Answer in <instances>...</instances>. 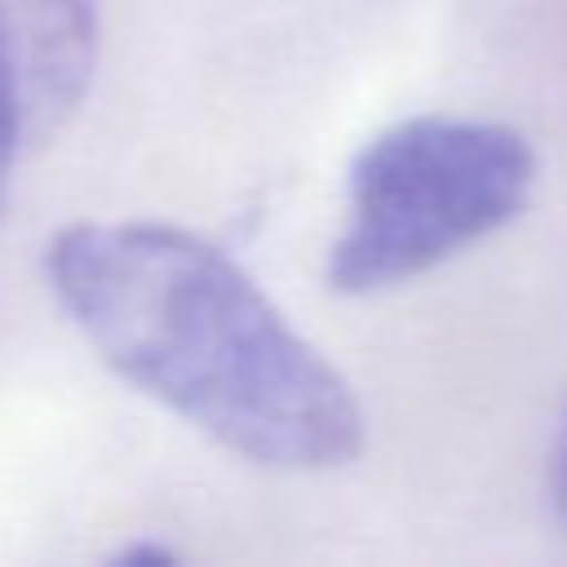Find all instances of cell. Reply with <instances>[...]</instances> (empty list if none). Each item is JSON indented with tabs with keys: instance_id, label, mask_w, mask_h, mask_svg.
Returning <instances> with one entry per match:
<instances>
[{
	"instance_id": "obj_1",
	"label": "cell",
	"mask_w": 567,
	"mask_h": 567,
	"mask_svg": "<svg viewBox=\"0 0 567 567\" xmlns=\"http://www.w3.org/2000/svg\"><path fill=\"white\" fill-rule=\"evenodd\" d=\"M44 284L93 354L217 447L284 474L363 452L350 381L217 244L168 221H71Z\"/></svg>"
},
{
	"instance_id": "obj_3",
	"label": "cell",
	"mask_w": 567,
	"mask_h": 567,
	"mask_svg": "<svg viewBox=\"0 0 567 567\" xmlns=\"http://www.w3.org/2000/svg\"><path fill=\"white\" fill-rule=\"evenodd\" d=\"M102 0H18V53L31 93L80 97L97 71Z\"/></svg>"
},
{
	"instance_id": "obj_6",
	"label": "cell",
	"mask_w": 567,
	"mask_h": 567,
	"mask_svg": "<svg viewBox=\"0 0 567 567\" xmlns=\"http://www.w3.org/2000/svg\"><path fill=\"white\" fill-rule=\"evenodd\" d=\"M111 563H124V567L151 563V567H159V563H173V549H164V545H128V549H120Z\"/></svg>"
},
{
	"instance_id": "obj_5",
	"label": "cell",
	"mask_w": 567,
	"mask_h": 567,
	"mask_svg": "<svg viewBox=\"0 0 567 567\" xmlns=\"http://www.w3.org/2000/svg\"><path fill=\"white\" fill-rule=\"evenodd\" d=\"M549 501H554L558 518L567 523V412H563L558 434L549 443Z\"/></svg>"
},
{
	"instance_id": "obj_4",
	"label": "cell",
	"mask_w": 567,
	"mask_h": 567,
	"mask_svg": "<svg viewBox=\"0 0 567 567\" xmlns=\"http://www.w3.org/2000/svg\"><path fill=\"white\" fill-rule=\"evenodd\" d=\"M27 128V97H22V62H18V31L9 18V4L0 0V221L9 208L13 186V159Z\"/></svg>"
},
{
	"instance_id": "obj_2",
	"label": "cell",
	"mask_w": 567,
	"mask_h": 567,
	"mask_svg": "<svg viewBox=\"0 0 567 567\" xmlns=\"http://www.w3.org/2000/svg\"><path fill=\"white\" fill-rule=\"evenodd\" d=\"M536 186L532 142L496 120L408 115L372 133L346 177V226L328 248V288L372 297L430 275L509 226Z\"/></svg>"
}]
</instances>
